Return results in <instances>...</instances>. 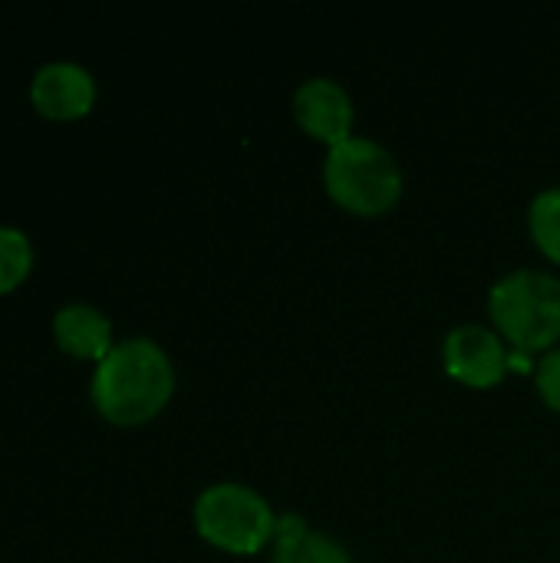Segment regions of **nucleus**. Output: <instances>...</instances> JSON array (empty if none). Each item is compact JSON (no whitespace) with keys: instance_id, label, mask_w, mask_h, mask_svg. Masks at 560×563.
Here are the masks:
<instances>
[{"instance_id":"1","label":"nucleus","mask_w":560,"mask_h":563,"mask_svg":"<svg viewBox=\"0 0 560 563\" xmlns=\"http://www.w3.org/2000/svg\"><path fill=\"white\" fill-rule=\"evenodd\" d=\"M89 393L106 422L135 429L152 422L168 406L175 393V366L155 340L132 336L116 343L109 356L96 363Z\"/></svg>"},{"instance_id":"2","label":"nucleus","mask_w":560,"mask_h":563,"mask_svg":"<svg viewBox=\"0 0 560 563\" xmlns=\"http://www.w3.org/2000/svg\"><path fill=\"white\" fill-rule=\"evenodd\" d=\"M488 313L518 353H551L560 340V277L538 267L505 274L488 294Z\"/></svg>"},{"instance_id":"3","label":"nucleus","mask_w":560,"mask_h":563,"mask_svg":"<svg viewBox=\"0 0 560 563\" xmlns=\"http://www.w3.org/2000/svg\"><path fill=\"white\" fill-rule=\"evenodd\" d=\"M323 185L350 214L380 218L403 198V168L386 145L353 135L327 152Z\"/></svg>"},{"instance_id":"4","label":"nucleus","mask_w":560,"mask_h":563,"mask_svg":"<svg viewBox=\"0 0 560 563\" xmlns=\"http://www.w3.org/2000/svg\"><path fill=\"white\" fill-rule=\"evenodd\" d=\"M195 531L224 554H261L274 541L277 515L248 485L238 482H218L205 488L195 501Z\"/></svg>"},{"instance_id":"5","label":"nucleus","mask_w":560,"mask_h":563,"mask_svg":"<svg viewBox=\"0 0 560 563\" xmlns=\"http://www.w3.org/2000/svg\"><path fill=\"white\" fill-rule=\"evenodd\" d=\"M442 363L455 383L469 389H492L512 369V353L495 330L482 323H462L446 333Z\"/></svg>"},{"instance_id":"6","label":"nucleus","mask_w":560,"mask_h":563,"mask_svg":"<svg viewBox=\"0 0 560 563\" xmlns=\"http://www.w3.org/2000/svg\"><path fill=\"white\" fill-rule=\"evenodd\" d=\"M294 119L297 125L323 142V145H340L347 139H353V119H356V109H353V99L347 92V86H340L337 79L330 76H310L304 79L297 89H294Z\"/></svg>"},{"instance_id":"7","label":"nucleus","mask_w":560,"mask_h":563,"mask_svg":"<svg viewBox=\"0 0 560 563\" xmlns=\"http://www.w3.org/2000/svg\"><path fill=\"white\" fill-rule=\"evenodd\" d=\"M30 99L40 115L53 122H73L96 106V79L86 66L56 59L36 69L30 82Z\"/></svg>"},{"instance_id":"8","label":"nucleus","mask_w":560,"mask_h":563,"mask_svg":"<svg viewBox=\"0 0 560 563\" xmlns=\"http://www.w3.org/2000/svg\"><path fill=\"white\" fill-rule=\"evenodd\" d=\"M53 336L56 346L73 356V360H92L102 363L109 356L112 343V323L102 310L89 307V303H69L63 310H56L53 317Z\"/></svg>"},{"instance_id":"9","label":"nucleus","mask_w":560,"mask_h":563,"mask_svg":"<svg viewBox=\"0 0 560 563\" xmlns=\"http://www.w3.org/2000/svg\"><path fill=\"white\" fill-rule=\"evenodd\" d=\"M271 563H353L347 548L330 534L307 528L300 515H281L274 528Z\"/></svg>"},{"instance_id":"10","label":"nucleus","mask_w":560,"mask_h":563,"mask_svg":"<svg viewBox=\"0 0 560 563\" xmlns=\"http://www.w3.org/2000/svg\"><path fill=\"white\" fill-rule=\"evenodd\" d=\"M528 231H531V241L538 244V251L548 261L560 264V185L558 188H545L531 198Z\"/></svg>"},{"instance_id":"11","label":"nucleus","mask_w":560,"mask_h":563,"mask_svg":"<svg viewBox=\"0 0 560 563\" xmlns=\"http://www.w3.org/2000/svg\"><path fill=\"white\" fill-rule=\"evenodd\" d=\"M33 267V247L23 231L0 224V297L17 290Z\"/></svg>"},{"instance_id":"12","label":"nucleus","mask_w":560,"mask_h":563,"mask_svg":"<svg viewBox=\"0 0 560 563\" xmlns=\"http://www.w3.org/2000/svg\"><path fill=\"white\" fill-rule=\"evenodd\" d=\"M535 386H538L545 406L560 412V346L558 350H551V353L535 366Z\"/></svg>"}]
</instances>
